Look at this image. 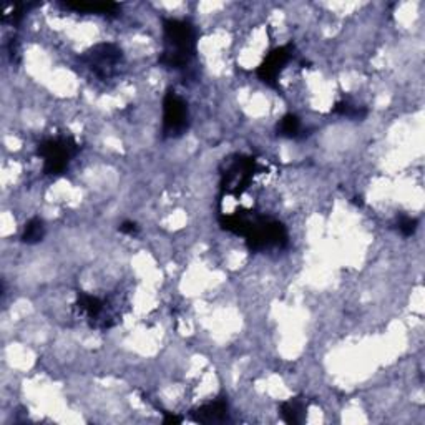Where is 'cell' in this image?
<instances>
[{
  "instance_id": "obj_2",
  "label": "cell",
  "mask_w": 425,
  "mask_h": 425,
  "mask_svg": "<svg viewBox=\"0 0 425 425\" xmlns=\"http://www.w3.org/2000/svg\"><path fill=\"white\" fill-rule=\"evenodd\" d=\"M79 143L72 137H59L45 140L38 147V154L43 159V171L45 175H62L69 170L72 159L79 153Z\"/></svg>"
},
{
  "instance_id": "obj_6",
  "label": "cell",
  "mask_w": 425,
  "mask_h": 425,
  "mask_svg": "<svg viewBox=\"0 0 425 425\" xmlns=\"http://www.w3.org/2000/svg\"><path fill=\"white\" fill-rule=\"evenodd\" d=\"M294 57V47L293 45H283L266 57L263 64L258 67V76L261 81H264L269 86H278L279 75L283 74V70L286 69V65L293 60Z\"/></svg>"
},
{
  "instance_id": "obj_7",
  "label": "cell",
  "mask_w": 425,
  "mask_h": 425,
  "mask_svg": "<svg viewBox=\"0 0 425 425\" xmlns=\"http://www.w3.org/2000/svg\"><path fill=\"white\" fill-rule=\"evenodd\" d=\"M228 419V404L223 399H216L195 410V420L203 424H218Z\"/></svg>"
},
{
  "instance_id": "obj_12",
  "label": "cell",
  "mask_w": 425,
  "mask_h": 425,
  "mask_svg": "<svg viewBox=\"0 0 425 425\" xmlns=\"http://www.w3.org/2000/svg\"><path fill=\"white\" fill-rule=\"evenodd\" d=\"M43 234H45V226H43V221L40 218H33L26 225L22 239L26 241L27 244H35V243H38V241H42Z\"/></svg>"
},
{
  "instance_id": "obj_11",
  "label": "cell",
  "mask_w": 425,
  "mask_h": 425,
  "mask_svg": "<svg viewBox=\"0 0 425 425\" xmlns=\"http://www.w3.org/2000/svg\"><path fill=\"white\" fill-rule=\"evenodd\" d=\"M278 132L281 137L286 138H299L302 133V123L296 115L288 113L281 118V122L278 125Z\"/></svg>"
},
{
  "instance_id": "obj_8",
  "label": "cell",
  "mask_w": 425,
  "mask_h": 425,
  "mask_svg": "<svg viewBox=\"0 0 425 425\" xmlns=\"http://www.w3.org/2000/svg\"><path fill=\"white\" fill-rule=\"evenodd\" d=\"M62 7L76 13H90V16H115L120 8L118 4L112 2H65L62 4Z\"/></svg>"
},
{
  "instance_id": "obj_14",
  "label": "cell",
  "mask_w": 425,
  "mask_h": 425,
  "mask_svg": "<svg viewBox=\"0 0 425 425\" xmlns=\"http://www.w3.org/2000/svg\"><path fill=\"white\" fill-rule=\"evenodd\" d=\"M120 231H122V233H127V234H135L138 231V226L132 223V221H127V223H123L122 226H120Z\"/></svg>"
},
{
  "instance_id": "obj_5",
  "label": "cell",
  "mask_w": 425,
  "mask_h": 425,
  "mask_svg": "<svg viewBox=\"0 0 425 425\" xmlns=\"http://www.w3.org/2000/svg\"><path fill=\"white\" fill-rule=\"evenodd\" d=\"M76 309H79L80 316H84L94 327L108 329L118 322L117 309L110 306V302H106L105 299L91 296V294H79Z\"/></svg>"
},
{
  "instance_id": "obj_3",
  "label": "cell",
  "mask_w": 425,
  "mask_h": 425,
  "mask_svg": "<svg viewBox=\"0 0 425 425\" xmlns=\"http://www.w3.org/2000/svg\"><path fill=\"white\" fill-rule=\"evenodd\" d=\"M84 64L95 76L101 80L112 79L123 62L122 48L115 43H98L85 53Z\"/></svg>"
},
{
  "instance_id": "obj_10",
  "label": "cell",
  "mask_w": 425,
  "mask_h": 425,
  "mask_svg": "<svg viewBox=\"0 0 425 425\" xmlns=\"http://www.w3.org/2000/svg\"><path fill=\"white\" fill-rule=\"evenodd\" d=\"M334 113L341 115V117L351 118V120H362L367 115V110L362 105L356 103V101L346 98V100L337 101L334 106Z\"/></svg>"
},
{
  "instance_id": "obj_1",
  "label": "cell",
  "mask_w": 425,
  "mask_h": 425,
  "mask_svg": "<svg viewBox=\"0 0 425 425\" xmlns=\"http://www.w3.org/2000/svg\"><path fill=\"white\" fill-rule=\"evenodd\" d=\"M198 33L195 26L185 18H166L163 22V52L159 64L166 69L181 70L196 55Z\"/></svg>"
},
{
  "instance_id": "obj_4",
  "label": "cell",
  "mask_w": 425,
  "mask_h": 425,
  "mask_svg": "<svg viewBox=\"0 0 425 425\" xmlns=\"http://www.w3.org/2000/svg\"><path fill=\"white\" fill-rule=\"evenodd\" d=\"M190 112L186 101L176 91H168L163 100V133L166 138H176L188 130Z\"/></svg>"
},
{
  "instance_id": "obj_13",
  "label": "cell",
  "mask_w": 425,
  "mask_h": 425,
  "mask_svg": "<svg viewBox=\"0 0 425 425\" xmlns=\"http://www.w3.org/2000/svg\"><path fill=\"white\" fill-rule=\"evenodd\" d=\"M417 228H419V221L415 218H410V216H400L397 220V230L400 234L414 236Z\"/></svg>"
},
{
  "instance_id": "obj_9",
  "label": "cell",
  "mask_w": 425,
  "mask_h": 425,
  "mask_svg": "<svg viewBox=\"0 0 425 425\" xmlns=\"http://www.w3.org/2000/svg\"><path fill=\"white\" fill-rule=\"evenodd\" d=\"M307 402L302 397L289 399L281 404V415L288 424H301L306 419Z\"/></svg>"
}]
</instances>
